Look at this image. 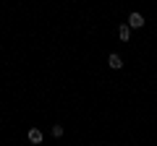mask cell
<instances>
[{
    "label": "cell",
    "mask_w": 157,
    "mask_h": 146,
    "mask_svg": "<svg viewBox=\"0 0 157 146\" xmlns=\"http://www.w3.org/2000/svg\"><path fill=\"white\" fill-rule=\"evenodd\" d=\"M26 138H29V144H42V130L39 128H29Z\"/></svg>",
    "instance_id": "obj_3"
},
{
    "label": "cell",
    "mask_w": 157,
    "mask_h": 146,
    "mask_svg": "<svg viewBox=\"0 0 157 146\" xmlns=\"http://www.w3.org/2000/svg\"><path fill=\"white\" fill-rule=\"evenodd\" d=\"M126 24H128L131 29H141V26H144V16H141V13H131Z\"/></svg>",
    "instance_id": "obj_2"
},
{
    "label": "cell",
    "mask_w": 157,
    "mask_h": 146,
    "mask_svg": "<svg viewBox=\"0 0 157 146\" xmlns=\"http://www.w3.org/2000/svg\"><path fill=\"white\" fill-rule=\"evenodd\" d=\"M107 65H110L113 71H121V68H123V57L118 55V52H110V55H107Z\"/></svg>",
    "instance_id": "obj_1"
},
{
    "label": "cell",
    "mask_w": 157,
    "mask_h": 146,
    "mask_svg": "<svg viewBox=\"0 0 157 146\" xmlns=\"http://www.w3.org/2000/svg\"><path fill=\"white\" fill-rule=\"evenodd\" d=\"M52 136L60 138V136H63V125H52Z\"/></svg>",
    "instance_id": "obj_5"
},
{
    "label": "cell",
    "mask_w": 157,
    "mask_h": 146,
    "mask_svg": "<svg viewBox=\"0 0 157 146\" xmlns=\"http://www.w3.org/2000/svg\"><path fill=\"white\" fill-rule=\"evenodd\" d=\"M118 37H121V42H128L131 39V26H128V24H121V26H118Z\"/></svg>",
    "instance_id": "obj_4"
}]
</instances>
